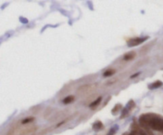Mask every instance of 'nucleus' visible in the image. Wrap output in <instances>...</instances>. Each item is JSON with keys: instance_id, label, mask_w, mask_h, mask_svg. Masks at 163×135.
I'll return each mask as SVG.
<instances>
[{"instance_id": "nucleus-1", "label": "nucleus", "mask_w": 163, "mask_h": 135, "mask_svg": "<svg viewBox=\"0 0 163 135\" xmlns=\"http://www.w3.org/2000/svg\"><path fill=\"white\" fill-rule=\"evenodd\" d=\"M149 127L152 128L153 130H158V131L163 130V119L155 117L151 114V117L149 122Z\"/></svg>"}, {"instance_id": "nucleus-2", "label": "nucleus", "mask_w": 163, "mask_h": 135, "mask_svg": "<svg viewBox=\"0 0 163 135\" xmlns=\"http://www.w3.org/2000/svg\"><path fill=\"white\" fill-rule=\"evenodd\" d=\"M148 39V37H135V38H132L127 41V46L129 47H134L142 44V42H144L145 41Z\"/></svg>"}, {"instance_id": "nucleus-3", "label": "nucleus", "mask_w": 163, "mask_h": 135, "mask_svg": "<svg viewBox=\"0 0 163 135\" xmlns=\"http://www.w3.org/2000/svg\"><path fill=\"white\" fill-rule=\"evenodd\" d=\"M151 117V114H143L139 118V123L142 126L145 128L149 127V122Z\"/></svg>"}, {"instance_id": "nucleus-4", "label": "nucleus", "mask_w": 163, "mask_h": 135, "mask_svg": "<svg viewBox=\"0 0 163 135\" xmlns=\"http://www.w3.org/2000/svg\"><path fill=\"white\" fill-rule=\"evenodd\" d=\"M134 102L132 101V100H130V102H128V104L126 105V106L123 109V110H122V115H121V117H120V118H122L126 117V115L128 114V113H129V110H131L133 107H134Z\"/></svg>"}, {"instance_id": "nucleus-5", "label": "nucleus", "mask_w": 163, "mask_h": 135, "mask_svg": "<svg viewBox=\"0 0 163 135\" xmlns=\"http://www.w3.org/2000/svg\"><path fill=\"white\" fill-rule=\"evenodd\" d=\"M163 85V83L162 81H156L154 83H153V84H150L149 85V89H150V90H153V89H156V88H158L160 87H162Z\"/></svg>"}, {"instance_id": "nucleus-6", "label": "nucleus", "mask_w": 163, "mask_h": 135, "mask_svg": "<svg viewBox=\"0 0 163 135\" xmlns=\"http://www.w3.org/2000/svg\"><path fill=\"white\" fill-rule=\"evenodd\" d=\"M134 57H135V53H134V52H130V53H128L124 55L123 59H124L125 61H130V60H132Z\"/></svg>"}, {"instance_id": "nucleus-7", "label": "nucleus", "mask_w": 163, "mask_h": 135, "mask_svg": "<svg viewBox=\"0 0 163 135\" xmlns=\"http://www.w3.org/2000/svg\"><path fill=\"white\" fill-rule=\"evenodd\" d=\"M92 128L94 130H96V131L97 130H101L103 128V123L101 122H100V121H97V122H96L93 124Z\"/></svg>"}, {"instance_id": "nucleus-8", "label": "nucleus", "mask_w": 163, "mask_h": 135, "mask_svg": "<svg viewBox=\"0 0 163 135\" xmlns=\"http://www.w3.org/2000/svg\"><path fill=\"white\" fill-rule=\"evenodd\" d=\"M73 100H74V96L69 95V96H67L65 99H64L63 102L65 104H69V103H70V102H73Z\"/></svg>"}, {"instance_id": "nucleus-9", "label": "nucleus", "mask_w": 163, "mask_h": 135, "mask_svg": "<svg viewBox=\"0 0 163 135\" xmlns=\"http://www.w3.org/2000/svg\"><path fill=\"white\" fill-rule=\"evenodd\" d=\"M118 129H119V126H118L117 125H115V126H113V127L110 130V131H109V133L108 134V135H114L115 133L117 132Z\"/></svg>"}, {"instance_id": "nucleus-10", "label": "nucleus", "mask_w": 163, "mask_h": 135, "mask_svg": "<svg viewBox=\"0 0 163 135\" xmlns=\"http://www.w3.org/2000/svg\"><path fill=\"white\" fill-rule=\"evenodd\" d=\"M101 99H102V98H101V97H99L98 99H96L95 101H93V102L90 104V106H91V107H93V106H98V105L100 104V102H101Z\"/></svg>"}, {"instance_id": "nucleus-11", "label": "nucleus", "mask_w": 163, "mask_h": 135, "mask_svg": "<svg viewBox=\"0 0 163 135\" xmlns=\"http://www.w3.org/2000/svg\"><path fill=\"white\" fill-rule=\"evenodd\" d=\"M115 70H113V69L108 70V71H107V72H105L104 73V77L111 76H112L113 74H115Z\"/></svg>"}, {"instance_id": "nucleus-12", "label": "nucleus", "mask_w": 163, "mask_h": 135, "mask_svg": "<svg viewBox=\"0 0 163 135\" xmlns=\"http://www.w3.org/2000/svg\"><path fill=\"white\" fill-rule=\"evenodd\" d=\"M120 107H121V105H119V104L116 105V106H115V108L112 110V114H117V111L119 110Z\"/></svg>"}, {"instance_id": "nucleus-13", "label": "nucleus", "mask_w": 163, "mask_h": 135, "mask_svg": "<svg viewBox=\"0 0 163 135\" xmlns=\"http://www.w3.org/2000/svg\"><path fill=\"white\" fill-rule=\"evenodd\" d=\"M33 118H26V119H24V120H22V123L23 124H25V123H28V122H30L31 121H33Z\"/></svg>"}, {"instance_id": "nucleus-14", "label": "nucleus", "mask_w": 163, "mask_h": 135, "mask_svg": "<svg viewBox=\"0 0 163 135\" xmlns=\"http://www.w3.org/2000/svg\"><path fill=\"white\" fill-rule=\"evenodd\" d=\"M19 21L22 22V23H23V24H26V23H27V22H28V20H27V19H26V18H19Z\"/></svg>"}, {"instance_id": "nucleus-15", "label": "nucleus", "mask_w": 163, "mask_h": 135, "mask_svg": "<svg viewBox=\"0 0 163 135\" xmlns=\"http://www.w3.org/2000/svg\"><path fill=\"white\" fill-rule=\"evenodd\" d=\"M138 135H147L144 131H142V130H139V131L138 132Z\"/></svg>"}, {"instance_id": "nucleus-16", "label": "nucleus", "mask_w": 163, "mask_h": 135, "mask_svg": "<svg viewBox=\"0 0 163 135\" xmlns=\"http://www.w3.org/2000/svg\"><path fill=\"white\" fill-rule=\"evenodd\" d=\"M139 74H140V72H138V73H136V74H134V75H132V76H130V78H134V77L138 76Z\"/></svg>"}, {"instance_id": "nucleus-17", "label": "nucleus", "mask_w": 163, "mask_h": 135, "mask_svg": "<svg viewBox=\"0 0 163 135\" xmlns=\"http://www.w3.org/2000/svg\"><path fill=\"white\" fill-rule=\"evenodd\" d=\"M129 135H138V133L135 131H133V132H131Z\"/></svg>"}]
</instances>
